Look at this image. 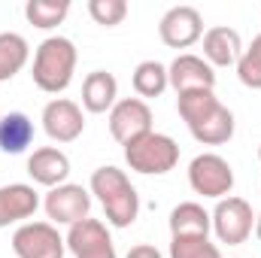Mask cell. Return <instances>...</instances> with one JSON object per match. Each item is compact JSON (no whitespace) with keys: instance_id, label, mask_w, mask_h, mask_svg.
<instances>
[{"instance_id":"7402d4cb","label":"cell","mask_w":261,"mask_h":258,"mask_svg":"<svg viewBox=\"0 0 261 258\" xmlns=\"http://www.w3.org/2000/svg\"><path fill=\"white\" fill-rule=\"evenodd\" d=\"M67 12H70V3H67V0H28V3H24L28 21H31L34 28H40V31L58 28L67 18Z\"/></svg>"},{"instance_id":"277c9868","label":"cell","mask_w":261,"mask_h":258,"mask_svg":"<svg viewBox=\"0 0 261 258\" xmlns=\"http://www.w3.org/2000/svg\"><path fill=\"white\" fill-rule=\"evenodd\" d=\"M125 161L130 170H137L143 176H164L179 161V143L167 134L149 131L125 146Z\"/></svg>"},{"instance_id":"44dd1931","label":"cell","mask_w":261,"mask_h":258,"mask_svg":"<svg viewBox=\"0 0 261 258\" xmlns=\"http://www.w3.org/2000/svg\"><path fill=\"white\" fill-rule=\"evenodd\" d=\"M130 82H134V91L140 94V100L143 97H161L167 91V85H170L167 67L161 64V61H143V64H137Z\"/></svg>"},{"instance_id":"ba28073f","label":"cell","mask_w":261,"mask_h":258,"mask_svg":"<svg viewBox=\"0 0 261 258\" xmlns=\"http://www.w3.org/2000/svg\"><path fill=\"white\" fill-rule=\"evenodd\" d=\"M158 37L170 49H189L203 37V18L195 6H170L158 21Z\"/></svg>"},{"instance_id":"2e32d148","label":"cell","mask_w":261,"mask_h":258,"mask_svg":"<svg viewBox=\"0 0 261 258\" xmlns=\"http://www.w3.org/2000/svg\"><path fill=\"white\" fill-rule=\"evenodd\" d=\"M243 55V40L234 28L216 24L203 34V61L210 67H231Z\"/></svg>"},{"instance_id":"d4e9b609","label":"cell","mask_w":261,"mask_h":258,"mask_svg":"<svg viewBox=\"0 0 261 258\" xmlns=\"http://www.w3.org/2000/svg\"><path fill=\"white\" fill-rule=\"evenodd\" d=\"M88 15L103 28H116L128 15V0H88Z\"/></svg>"},{"instance_id":"8992f818","label":"cell","mask_w":261,"mask_h":258,"mask_svg":"<svg viewBox=\"0 0 261 258\" xmlns=\"http://www.w3.org/2000/svg\"><path fill=\"white\" fill-rule=\"evenodd\" d=\"M189 186H192L195 194L222 200L234 189V167L222 155L203 152V155H197L195 161L189 164Z\"/></svg>"},{"instance_id":"603a6c76","label":"cell","mask_w":261,"mask_h":258,"mask_svg":"<svg viewBox=\"0 0 261 258\" xmlns=\"http://www.w3.org/2000/svg\"><path fill=\"white\" fill-rule=\"evenodd\" d=\"M170 258H222V252L210 237H173Z\"/></svg>"},{"instance_id":"4fadbf2b","label":"cell","mask_w":261,"mask_h":258,"mask_svg":"<svg viewBox=\"0 0 261 258\" xmlns=\"http://www.w3.org/2000/svg\"><path fill=\"white\" fill-rule=\"evenodd\" d=\"M167 79H170V85H173L176 94L200 91V88L213 91V88H216V73H213V67L206 64L203 58H197V55H176L173 64L167 67Z\"/></svg>"},{"instance_id":"7a4b0ae2","label":"cell","mask_w":261,"mask_h":258,"mask_svg":"<svg viewBox=\"0 0 261 258\" xmlns=\"http://www.w3.org/2000/svg\"><path fill=\"white\" fill-rule=\"evenodd\" d=\"M91 194H97L103 216L113 228H130L140 216V194L130 186L128 173L107 164L91 173Z\"/></svg>"},{"instance_id":"5bb4252c","label":"cell","mask_w":261,"mask_h":258,"mask_svg":"<svg viewBox=\"0 0 261 258\" xmlns=\"http://www.w3.org/2000/svg\"><path fill=\"white\" fill-rule=\"evenodd\" d=\"M40 210V194L28 183H9L0 186V228H9L15 222L31 219Z\"/></svg>"},{"instance_id":"e0dca14e","label":"cell","mask_w":261,"mask_h":258,"mask_svg":"<svg viewBox=\"0 0 261 258\" xmlns=\"http://www.w3.org/2000/svg\"><path fill=\"white\" fill-rule=\"evenodd\" d=\"M119 97V82L107 70H91L82 82V107L88 113H110Z\"/></svg>"},{"instance_id":"9a60e30c","label":"cell","mask_w":261,"mask_h":258,"mask_svg":"<svg viewBox=\"0 0 261 258\" xmlns=\"http://www.w3.org/2000/svg\"><path fill=\"white\" fill-rule=\"evenodd\" d=\"M28 173H31V179L37 186L58 189V186H64L67 176H70V158L61 149H55V146L34 149V155L28 158Z\"/></svg>"},{"instance_id":"5b68a950","label":"cell","mask_w":261,"mask_h":258,"mask_svg":"<svg viewBox=\"0 0 261 258\" xmlns=\"http://www.w3.org/2000/svg\"><path fill=\"white\" fill-rule=\"evenodd\" d=\"M210 219H213V231H216L219 243H228V246L246 243L255 228V213H252L249 200L234 197V194L222 197L216 203V210L210 213Z\"/></svg>"},{"instance_id":"83f0119b","label":"cell","mask_w":261,"mask_h":258,"mask_svg":"<svg viewBox=\"0 0 261 258\" xmlns=\"http://www.w3.org/2000/svg\"><path fill=\"white\" fill-rule=\"evenodd\" d=\"M258 161H261V146H258Z\"/></svg>"},{"instance_id":"d6986e66","label":"cell","mask_w":261,"mask_h":258,"mask_svg":"<svg viewBox=\"0 0 261 258\" xmlns=\"http://www.w3.org/2000/svg\"><path fill=\"white\" fill-rule=\"evenodd\" d=\"M34 122L24 113H6L0 119V152L6 155H21L34 143Z\"/></svg>"},{"instance_id":"30bf717a","label":"cell","mask_w":261,"mask_h":258,"mask_svg":"<svg viewBox=\"0 0 261 258\" xmlns=\"http://www.w3.org/2000/svg\"><path fill=\"white\" fill-rule=\"evenodd\" d=\"M149 131H152V110L146 100H140V97L116 100V107L110 110V134L116 143L128 146L130 140H137Z\"/></svg>"},{"instance_id":"4316f807","label":"cell","mask_w":261,"mask_h":258,"mask_svg":"<svg viewBox=\"0 0 261 258\" xmlns=\"http://www.w3.org/2000/svg\"><path fill=\"white\" fill-rule=\"evenodd\" d=\"M255 237H258V240H261V213H258V216H255Z\"/></svg>"},{"instance_id":"52a82bcc","label":"cell","mask_w":261,"mask_h":258,"mask_svg":"<svg viewBox=\"0 0 261 258\" xmlns=\"http://www.w3.org/2000/svg\"><path fill=\"white\" fill-rule=\"evenodd\" d=\"M64 237L52 222H24L12 234V252L18 258H64Z\"/></svg>"},{"instance_id":"484cf974","label":"cell","mask_w":261,"mask_h":258,"mask_svg":"<svg viewBox=\"0 0 261 258\" xmlns=\"http://www.w3.org/2000/svg\"><path fill=\"white\" fill-rule=\"evenodd\" d=\"M125 258H164V255H161L155 246H149V243H140V246H134V249H130Z\"/></svg>"},{"instance_id":"9c48e42d","label":"cell","mask_w":261,"mask_h":258,"mask_svg":"<svg viewBox=\"0 0 261 258\" xmlns=\"http://www.w3.org/2000/svg\"><path fill=\"white\" fill-rule=\"evenodd\" d=\"M64 243L76 258H119L107 225L100 219H91V216L76 222V225H70Z\"/></svg>"},{"instance_id":"8fae6325","label":"cell","mask_w":261,"mask_h":258,"mask_svg":"<svg viewBox=\"0 0 261 258\" xmlns=\"http://www.w3.org/2000/svg\"><path fill=\"white\" fill-rule=\"evenodd\" d=\"M43 207H46V216L55 225H76V222L88 219L91 194L85 192L82 186H76V183H64L58 189H49Z\"/></svg>"},{"instance_id":"3957f363","label":"cell","mask_w":261,"mask_h":258,"mask_svg":"<svg viewBox=\"0 0 261 258\" xmlns=\"http://www.w3.org/2000/svg\"><path fill=\"white\" fill-rule=\"evenodd\" d=\"M76 61H79V52L73 46V40L67 37H46L40 46H37V55H34V85L46 94H61L67 85L73 82V73H76Z\"/></svg>"},{"instance_id":"cb8c5ba5","label":"cell","mask_w":261,"mask_h":258,"mask_svg":"<svg viewBox=\"0 0 261 258\" xmlns=\"http://www.w3.org/2000/svg\"><path fill=\"white\" fill-rule=\"evenodd\" d=\"M237 76L246 88L252 91H261V34L252 40V46L240 55L237 61Z\"/></svg>"},{"instance_id":"7c38bea8","label":"cell","mask_w":261,"mask_h":258,"mask_svg":"<svg viewBox=\"0 0 261 258\" xmlns=\"http://www.w3.org/2000/svg\"><path fill=\"white\" fill-rule=\"evenodd\" d=\"M43 131L49 134V140L55 143H73L82 137L85 131V116L82 107L67 100V97H55L43 107Z\"/></svg>"},{"instance_id":"ffe728a7","label":"cell","mask_w":261,"mask_h":258,"mask_svg":"<svg viewBox=\"0 0 261 258\" xmlns=\"http://www.w3.org/2000/svg\"><path fill=\"white\" fill-rule=\"evenodd\" d=\"M28 58H31L28 40L15 31H3L0 34V82H9L15 73H21Z\"/></svg>"},{"instance_id":"ac0fdd59","label":"cell","mask_w":261,"mask_h":258,"mask_svg":"<svg viewBox=\"0 0 261 258\" xmlns=\"http://www.w3.org/2000/svg\"><path fill=\"white\" fill-rule=\"evenodd\" d=\"M210 228H213L210 213L195 200L176 203L170 210V237H210Z\"/></svg>"},{"instance_id":"6da1fadb","label":"cell","mask_w":261,"mask_h":258,"mask_svg":"<svg viewBox=\"0 0 261 258\" xmlns=\"http://www.w3.org/2000/svg\"><path fill=\"white\" fill-rule=\"evenodd\" d=\"M176 110L197 143L222 146L234 137V113L216 97V91H186L176 94Z\"/></svg>"}]
</instances>
